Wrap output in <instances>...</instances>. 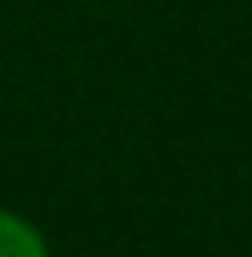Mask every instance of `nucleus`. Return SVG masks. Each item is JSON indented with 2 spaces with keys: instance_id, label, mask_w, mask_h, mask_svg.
Here are the masks:
<instances>
[{
  "instance_id": "1",
  "label": "nucleus",
  "mask_w": 252,
  "mask_h": 257,
  "mask_svg": "<svg viewBox=\"0 0 252 257\" xmlns=\"http://www.w3.org/2000/svg\"><path fill=\"white\" fill-rule=\"evenodd\" d=\"M0 257H50V244L23 212L0 208Z\"/></svg>"
}]
</instances>
